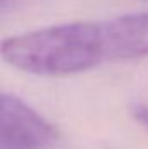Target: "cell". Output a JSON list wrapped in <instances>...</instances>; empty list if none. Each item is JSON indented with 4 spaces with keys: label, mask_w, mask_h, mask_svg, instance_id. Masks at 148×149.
<instances>
[{
    "label": "cell",
    "mask_w": 148,
    "mask_h": 149,
    "mask_svg": "<svg viewBox=\"0 0 148 149\" xmlns=\"http://www.w3.org/2000/svg\"><path fill=\"white\" fill-rule=\"evenodd\" d=\"M21 2L23 0H0V19L9 16L12 10H16Z\"/></svg>",
    "instance_id": "277c9868"
},
{
    "label": "cell",
    "mask_w": 148,
    "mask_h": 149,
    "mask_svg": "<svg viewBox=\"0 0 148 149\" xmlns=\"http://www.w3.org/2000/svg\"><path fill=\"white\" fill-rule=\"evenodd\" d=\"M132 113H134V118L148 128V108L147 106H134Z\"/></svg>",
    "instance_id": "5b68a950"
},
{
    "label": "cell",
    "mask_w": 148,
    "mask_h": 149,
    "mask_svg": "<svg viewBox=\"0 0 148 149\" xmlns=\"http://www.w3.org/2000/svg\"><path fill=\"white\" fill-rule=\"evenodd\" d=\"M111 61L141 59L148 56V10L106 19Z\"/></svg>",
    "instance_id": "3957f363"
},
{
    "label": "cell",
    "mask_w": 148,
    "mask_h": 149,
    "mask_svg": "<svg viewBox=\"0 0 148 149\" xmlns=\"http://www.w3.org/2000/svg\"><path fill=\"white\" fill-rule=\"evenodd\" d=\"M0 57L12 68L42 76H63L110 63L105 21H77L7 37Z\"/></svg>",
    "instance_id": "6da1fadb"
},
{
    "label": "cell",
    "mask_w": 148,
    "mask_h": 149,
    "mask_svg": "<svg viewBox=\"0 0 148 149\" xmlns=\"http://www.w3.org/2000/svg\"><path fill=\"white\" fill-rule=\"evenodd\" d=\"M56 127L21 99L0 90V149H47Z\"/></svg>",
    "instance_id": "7a4b0ae2"
}]
</instances>
